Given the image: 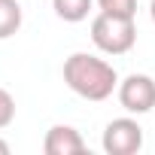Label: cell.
<instances>
[{"label": "cell", "instance_id": "52a82bcc", "mask_svg": "<svg viewBox=\"0 0 155 155\" xmlns=\"http://www.w3.org/2000/svg\"><path fill=\"white\" fill-rule=\"evenodd\" d=\"M91 6H94V0H52L55 15H58L61 21H70V25L85 21L88 12H91Z\"/></svg>", "mask_w": 155, "mask_h": 155}, {"label": "cell", "instance_id": "7a4b0ae2", "mask_svg": "<svg viewBox=\"0 0 155 155\" xmlns=\"http://www.w3.org/2000/svg\"><path fill=\"white\" fill-rule=\"evenodd\" d=\"M91 43L104 55H125L137 43V25H134V18L97 12L91 21Z\"/></svg>", "mask_w": 155, "mask_h": 155}, {"label": "cell", "instance_id": "ba28073f", "mask_svg": "<svg viewBox=\"0 0 155 155\" xmlns=\"http://www.w3.org/2000/svg\"><path fill=\"white\" fill-rule=\"evenodd\" d=\"M101 6V12L110 15H122V18H134L137 15V0H94Z\"/></svg>", "mask_w": 155, "mask_h": 155}, {"label": "cell", "instance_id": "6da1fadb", "mask_svg": "<svg viewBox=\"0 0 155 155\" xmlns=\"http://www.w3.org/2000/svg\"><path fill=\"white\" fill-rule=\"evenodd\" d=\"M64 82L73 94L85 101H107L119 88V73L110 61L88 55V52H73L64 61Z\"/></svg>", "mask_w": 155, "mask_h": 155}, {"label": "cell", "instance_id": "3957f363", "mask_svg": "<svg viewBox=\"0 0 155 155\" xmlns=\"http://www.w3.org/2000/svg\"><path fill=\"white\" fill-rule=\"evenodd\" d=\"M101 146H104L107 155H137L143 149V128H140V122L131 119V116L113 119L104 128Z\"/></svg>", "mask_w": 155, "mask_h": 155}, {"label": "cell", "instance_id": "8992f818", "mask_svg": "<svg viewBox=\"0 0 155 155\" xmlns=\"http://www.w3.org/2000/svg\"><path fill=\"white\" fill-rule=\"evenodd\" d=\"M21 21H25V9L18 0H0V40L15 37Z\"/></svg>", "mask_w": 155, "mask_h": 155}, {"label": "cell", "instance_id": "277c9868", "mask_svg": "<svg viewBox=\"0 0 155 155\" xmlns=\"http://www.w3.org/2000/svg\"><path fill=\"white\" fill-rule=\"evenodd\" d=\"M119 94V104L122 110L134 113V116H143V113H152L155 110V79L146 73H131L119 82L116 88Z\"/></svg>", "mask_w": 155, "mask_h": 155}, {"label": "cell", "instance_id": "8fae6325", "mask_svg": "<svg viewBox=\"0 0 155 155\" xmlns=\"http://www.w3.org/2000/svg\"><path fill=\"white\" fill-rule=\"evenodd\" d=\"M149 15H152V25H155V0H152V6H149Z\"/></svg>", "mask_w": 155, "mask_h": 155}, {"label": "cell", "instance_id": "9c48e42d", "mask_svg": "<svg viewBox=\"0 0 155 155\" xmlns=\"http://www.w3.org/2000/svg\"><path fill=\"white\" fill-rule=\"evenodd\" d=\"M12 122H15V97L6 88H0V131L9 128Z\"/></svg>", "mask_w": 155, "mask_h": 155}, {"label": "cell", "instance_id": "5b68a950", "mask_svg": "<svg viewBox=\"0 0 155 155\" xmlns=\"http://www.w3.org/2000/svg\"><path fill=\"white\" fill-rule=\"evenodd\" d=\"M43 152L46 155H79L85 152V140L73 125H52L46 131Z\"/></svg>", "mask_w": 155, "mask_h": 155}, {"label": "cell", "instance_id": "30bf717a", "mask_svg": "<svg viewBox=\"0 0 155 155\" xmlns=\"http://www.w3.org/2000/svg\"><path fill=\"white\" fill-rule=\"evenodd\" d=\"M0 155H9V143L6 140H0Z\"/></svg>", "mask_w": 155, "mask_h": 155}]
</instances>
